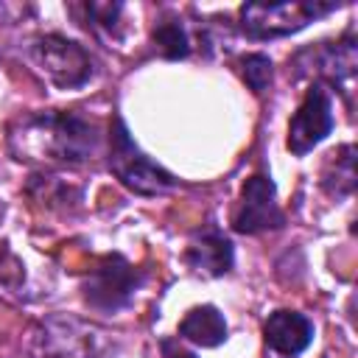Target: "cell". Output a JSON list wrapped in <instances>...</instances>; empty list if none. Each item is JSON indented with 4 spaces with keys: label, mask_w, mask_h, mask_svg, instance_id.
Here are the masks:
<instances>
[{
    "label": "cell",
    "mask_w": 358,
    "mask_h": 358,
    "mask_svg": "<svg viewBox=\"0 0 358 358\" xmlns=\"http://www.w3.org/2000/svg\"><path fill=\"white\" fill-rule=\"evenodd\" d=\"M98 145H101L98 123L67 109L31 112L17 117L8 129V148L17 159L81 165L92 159Z\"/></svg>",
    "instance_id": "obj_1"
},
{
    "label": "cell",
    "mask_w": 358,
    "mask_h": 358,
    "mask_svg": "<svg viewBox=\"0 0 358 358\" xmlns=\"http://www.w3.org/2000/svg\"><path fill=\"white\" fill-rule=\"evenodd\" d=\"M115 344L106 330L78 316L53 313L39 322L28 358H112Z\"/></svg>",
    "instance_id": "obj_2"
},
{
    "label": "cell",
    "mask_w": 358,
    "mask_h": 358,
    "mask_svg": "<svg viewBox=\"0 0 358 358\" xmlns=\"http://www.w3.org/2000/svg\"><path fill=\"white\" fill-rule=\"evenodd\" d=\"M109 171L134 196H162L179 185L173 173H168L134 143L120 115L109 126Z\"/></svg>",
    "instance_id": "obj_3"
},
{
    "label": "cell",
    "mask_w": 358,
    "mask_h": 358,
    "mask_svg": "<svg viewBox=\"0 0 358 358\" xmlns=\"http://www.w3.org/2000/svg\"><path fill=\"white\" fill-rule=\"evenodd\" d=\"M31 64L56 87V90H78L84 84H90V78L95 76V62L90 56V50L76 42L67 39L64 34H39L28 42L25 48Z\"/></svg>",
    "instance_id": "obj_4"
},
{
    "label": "cell",
    "mask_w": 358,
    "mask_h": 358,
    "mask_svg": "<svg viewBox=\"0 0 358 358\" xmlns=\"http://www.w3.org/2000/svg\"><path fill=\"white\" fill-rule=\"evenodd\" d=\"M143 282L145 274L137 266H131L120 252H112L101 257L95 268H90V274L81 282V296L84 305L95 313L115 316L134 302V294L143 288Z\"/></svg>",
    "instance_id": "obj_5"
},
{
    "label": "cell",
    "mask_w": 358,
    "mask_h": 358,
    "mask_svg": "<svg viewBox=\"0 0 358 358\" xmlns=\"http://www.w3.org/2000/svg\"><path fill=\"white\" fill-rule=\"evenodd\" d=\"M341 8V3L299 0V3H243L241 6V31L249 39H277L305 28L313 20H322Z\"/></svg>",
    "instance_id": "obj_6"
},
{
    "label": "cell",
    "mask_w": 358,
    "mask_h": 358,
    "mask_svg": "<svg viewBox=\"0 0 358 358\" xmlns=\"http://www.w3.org/2000/svg\"><path fill=\"white\" fill-rule=\"evenodd\" d=\"M358 67V39L352 31H347L336 42H322L316 48L299 50L294 59H288V76H316L313 81H322L327 90H338L341 95H350V84L355 78Z\"/></svg>",
    "instance_id": "obj_7"
},
{
    "label": "cell",
    "mask_w": 358,
    "mask_h": 358,
    "mask_svg": "<svg viewBox=\"0 0 358 358\" xmlns=\"http://www.w3.org/2000/svg\"><path fill=\"white\" fill-rule=\"evenodd\" d=\"M229 227L241 235H260V232L285 227V213L277 201V187H274L271 176L252 173L243 182L241 199L229 218Z\"/></svg>",
    "instance_id": "obj_8"
},
{
    "label": "cell",
    "mask_w": 358,
    "mask_h": 358,
    "mask_svg": "<svg viewBox=\"0 0 358 358\" xmlns=\"http://www.w3.org/2000/svg\"><path fill=\"white\" fill-rule=\"evenodd\" d=\"M336 126L333 117V92L322 84L313 81L299 103V109L291 115L288 123V151L294 157H305L313 145H319Z\"/></svg>",
    "instance_id": "obj_9"
},
{
    "label": "cell",
    "mask_w": 358,
    "mask_h": 358,
    "mask_svg": "<svg viewBox=\"0 0 358 358\" xmlns=\"http://www.w3.org/2000/svg\"><path fill=\"white\" fill-rule=\"evenodd\" d=\"M182 260L193 274L224 277L235 266V246H232L229 235L215 221H207L190 232Z\"/></svg>",
    "instance_id": "obj_10"
},
{
    "label": "cell",
    "mask_w": 358,
    "mask_h": 358,
    "mask_svg": "<svg viewBox=\"0 0 358 358\" xmlns=\"http://www.w3.org/2000/svg\"><path fill=\"white\" fill-rule=\"evenodd\" d=\"M316 327L313 322L299 310H274L263 322V341L266 347L280 358H296L313 344Z\"/></svg>",
    "instance_id": "obj_11"
},
{
    "label": "cell",
    "mask_w": 358,
    "mask_h": 358,
    "mask_svg": "<svg viewBox=\"0 0 358 358\" xmlns=\"http://www.w3.org/2000/svg\"><path fill=\"white\" fill-rule=\"evenodd\" d=\"M227 319L215 305H196L179 322V338L196 347H218L227 341Z\"/></svg>",
    "instance_id": "obj_12"
},
{
    "label": "cell",
    "mask_w": 358,
    "mask_h": 358,
    "mask_svg": "<svg viewBox=\"0 0 358 358\" xmlns=\"http://www.w3.org/2000/svg\"><path fill=\"white\" fill-rule=\"evenodd\" d=\"M322 187L333 199H347L355 190V145H341L322 173Z\"/></svg>",
    "instance_id": "obj_13"
},
{
    "label": "cell",
    "mask_w": 358,
    "mask_h": 358,
    "mask_svg": "<svg viewBox=\"0 0 358 358\" xmlns=\"http://www.w3.org/2000/svg\"><path fill=\"white\" fill-rule=\"evenodd\" d=\"M151 42L154 48L159 50L162 59L168 62H179V59H187L190 50H193V36L187 31V25L179 20V17H165L154 25L151 31Z\"/></svg>",
    "instance_id": "obj_14"
},
{
    "label": "cell",
    "mask_w": 358,
    "mask_h": 358,
    "mask_svg": "<svg viewBox=\"0 0 358 358\" xmlns=\"http://www.w3.org/2000/svg\"><path fill=\"white\" fill-rule=\"evenodd\" d=\"M73 14H81L78 20L98 34L106 42H117L120 39V14H123V3H81V6H70Z\"/></svg>",
    "instance_id": "obj_15"
},
{
    "label": "cell",
    "mask_w": 358,
    "mask_h": 358,
    "mask_svg": "<svg viewBox=\"0 0 358 358\" xmlns=\"http://www.w3.org/2000/svg\"><path fill=\"white\" fill-rule=\"evenodd\" d=\"M241 78L255 95H263L274 78V62L266 53H246L241 59Z\"/></svg>",
    "instance_id": "obj_16"
},
{
    "label": "cell",
    "mask_w": 358,
    "mask_h": 358,
    "mask_svg": "<svg viewBox=\"0 0 358 358\" xmlns=\"http://www.w3.org/2000/svg\"><path fill=\"white\" fill-rule=\"evenodd\" d=\"M159 350H162V358H199L196 352L185 350V347L179 344V338H162V341H159Z\"/></svg>",
    "instance_id": "obj_17"
}]
</instances>
